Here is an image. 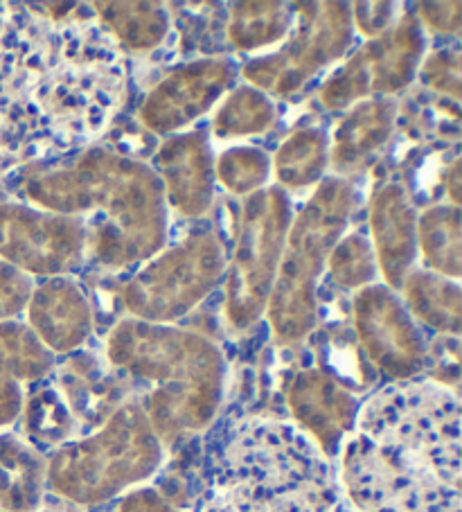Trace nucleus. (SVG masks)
<instances>
[{"instance_id":"c756f323","label":"nucleus","mask_w":462,"mask_h":512,"mask_svg":"<svg viewBox=\"0 0 462 512\" xmlns=\"http://www.w3.org/2000/svg\"><path fill=\"white\" fill-rule=\"evenodd\" d=\"M271 172V161L262 149L233 147L226 149L217 161V176L221 185L233 194H248L262 190Z\"/></svg>"},{"instance_id":"473e14b6","label":"nucleus","mask_w":462,"mask_h":512,"mask_svg":"<svg viewBox=\"0 0 462 512\" xmlns=\"http://www.w3.org/2000/svg\"><path fill=\"white\" fill-rule=\"evenodd\" d=\"M395 3H357L352 5V23L366 37L375 39L395 25Z\"/></svg>"},{"instance_id":"f704fd0d","label":"nucleus","mask_w":462,"mask_h":512,"mask_svg":"<svg viewBox=\"0 0 462 512\" xmlns=\"http://www.w3.org/2000/svg\"><path fill=\"white\" fill-rule=\"evenodd\" d=\"M118 512H179L174 506H170L161 494L156 490L142 488L133 490L127 497L120 501Z\"/></svg>"},{"instance_id":"7ed1b4c3","label":"nucleus","mask_w":462,"mask_h":512,"mask_svg":"<svg viewBox=\"0 0 462 512\" xmlns=\"http://www.w3.org/2000/svg\"><path fill=\"white\" fill-rule=\"evenodd\" d=\"M25 199L41 210L79 217L86 258L104 269H127L163 251L167 201L154 167L109 147H88L73 163L28 172Z\"/></svg>"},{"instance_id":"9b49d317","label":"nucleus","mask_w":462,"mask_h":512,"mask_svg":"<svg viewBox=\"0 0 462 512\" xmlns=\"http://www.w3.org/2000/svg\"><path fill=\"white\" fill-rule=\"evenodd\" d=\"M426 52L422 23L402 14L393 28L370 39L341 70L327 79L321 102L327 109H345L352 102L393 95L413 82Z\"/></svg>"},{"instance_id":"2f4dec72","label":"nucleus","mask_w":462,"mask_h":512,"mask_svg":"<svg viewBox=\"0 0 462 512\" xmlns=\"http://www.w3.org/2000/svg\"><path fill=\"white\" fill-rule=\"evenodd\" d=\"M32 291V276L0 260V323L14 321L28 310Z\"/></svg>"},{"instance_id":"e433bc0d","label":"nucleus","mask_w":462,"mask_h":512,"mask_svg":"<svg viewBox=\"0 0 462 512\" xmlns=\"http://www.w3.org/2000/svg\"><path fill=\"white\" fill-rule=\"evenodd\" d=\"M0 197H3V183H0Z\"/></svg>"},{"instance_id":"1a4fd4ad","label":"nucleus","mask_w":462,"mask_h":512,"mask_svg":"<svg viewBox=\"0 0 462 512\" xmlns=\"http://www.w3.org/2000/svg\"><path fill=\"white\" fill-rule=\"evenodd\" d=\"M226 273L215 233L197 231L145 264L127 287L124 305L138 321L167 325L190 314Z\"/></svg>"},{"instance_id":"a211bd4d","label":"nucleus","mask_w":462,"mask_h":512,"mask_svg":"<svg viewBox=\"0 0 462 512\" xmlns=\"http://www.w3.org/2000/svg\"><path fill=\"white\" fill-rule=\"evenodd\" d=\"M28 328L50 352H73L93 330V312L84 289L66 276L46 278L28 303Z\"/></svg>"},{"instance_id":"423d86ee","label":"nucleus","mask_w":462,"mask_h":512,"mask_svg":"<svg viewBox=\"0 0 462 512\" xmlns=\"http://www.w3.org/2000/svg\"><path fill=\"white\" fill-rule=\"evenodd\" d=\"M354 206L357 194L352 183L341 176H330L318 183L316 192L291 222L266 305L278 343H298L316 328L318 280L348 228Z\"/></svg>"},{"instance_id":"2eb2a0df","label":"nucleus","mask_w":462,"mask_h":512,"mask_svg":"<svg viewBox=\"0 0 462 512\" xmlns=\"http://www.w3.org/2000/svg\"><path fill=\"white\" fill-rule=\"evenodd\" d=\"M289 409L300 425L298 429L332 458L352 431L359 404L339 379L309 368L298 373L289 386Z\"/></svg>"},{"instance_id":"7c9ffc66","label":"nucleus","mask_w":462,"mask_h":512,"mask_svg":"<svg viewBox=\"0 0 462 512\" xmlns=\"http://www.w3.org/2000/svg\"><path fill=\"white\" fill-rule=\"evenodd\" d=\"M422 82L444 95H451V102L460 100V48L449 46L431 52L422 64Z\"/></svg>"},{"instance_id":"aec40b11","label":"nucleus","mask_w":462,"mask_h":512,"mask_svg":"<svg viewBox=\"0 0 462 512\" xmlns=\"http://www.w3.org/2000/svg\"><path fill=\"white\" fill-rule=\"evenodd\" d=\"M397 111V102L390 97H372L345 113L334 127L330 145V163L341 179L366 170L372 156L393 136Z\"/></svg>"},{"instance_id":"393cba45","label":"nucleus","mask_w":462,"mask_h":512,"mask_svg":"<svg viewBox=\"0 0 462 512\" xmlns=\"http://www.w3.org/2000/svg\"><path fill=\"white\" fill-rule=\"evenodd\" d=\"M417 249L431 271L460 278V206H433L417 219Z\"/></svg>"},{"instance_id":"0eeeda50","label":"nucleus","mask_w":462,"mask_h":512,"mask_svg":"<svg viewBox=\"0 0 462 512\" xmlns=\"http://www.w3.org/2000/svg\"><path fill=\"white\" fill-rule=\"evenodd\" d=\"M163 458V440L151 427L145 404L124 402L91 436L52 454L48 485L61 497L95 506L147 481Z\"/></svg>"},{"instance_id":"cd10ccee","label":"nucleus","mask_w":462,"mask_h":512,"mask_svg":"<svg viewBox=\"0 0 462 512\" xmlns=\"http://www.w3.org/2000/svg\"><path fill=\"white\" fill-rule=\"evenodd\" d=\"M275 107L269 95L253 86H239L221 104L212 134L217 138H242L264 134L273 125Z\"/></svg>"},{"instance_id":"a878e982","label":"nucleus","mask_w":462,"mask_h":512,"mask_svg":"<svg viewBox=\"0 0 462 512\" xmlns=\"http://www.w3.org/2000/svg\"><path fill=\"white\" fill-rule=\"evenodd\" d=\"M275 176L284 188H307L323 179L330 165V140L321 129H298L275 154Z\"/></svg>"},{"instance_id":"f8f14e48","label":"nucleus","mask_w":462,"mask_h":512,"mask_svg":"<svg viewBox=\"0 0 462 512\" xmlns=\"http://www.w3.org/2000/svg\"><path fill=\"white\" fill-rule=\"evenodd\" d=\"M0 260L28 276H66L86 260L82 219L0 203Z\"/></svg>"},{"instance_id":"20e7f679","label":"nucleus","mask_w":462,"mask_h":512,"mask_svg":"<svg viewBox=\"0 0 462 512\" xmlns=\"http://www.w3.org/2000/svg\"><path fill=\"white\" fill-rule=\"evenodd\" d=\"M336 503L330 458L305 431L248 418L217 449L203 512H334Z\"/></svg>"},{"instance_id":"412c9836","label":"nucleus","mask_w":462,"mask_h":512,"mask_svg":"<svg viewBox=\"0 0 462 512\" xmlns=\"http://www.w3.org/2000/svg\"><path fill=\"white\" fill-rule=\"evenodd\" d=\"M48 485V461L28 440L0 434V508L32 512Z\"/></svg>"},{"instance_id":"72a5a7b5","label":"nucleus","mask_w":462,"mask_h":512,"mask_svg":"<svg viewBox=\"0 0 462 512\" xmlns=\"http://www.w3.org/2000/svg\"><path fill=\"white\" fill-rule=\"evenodd\" d=\"M462 3H422L420 19L435 32L458 34L462 25Z\"/></svg>"},{"instance_id":"c85d7f7f","label":"nucleus","mask_w":462,"mask_h":512,"mask_svg":"<svg viewBox=\"0 0 462 512\" xmlns=\"http://www.w3.org/2000/svg\"><path fill=\"white\" fill-rule=\"evenodd\" d=\"M330 273L334 285L343 289H363L375 285L379 273L375 249L366 237L354 233L343 237L330 253Z\"/></svg>"},{"instance_id":"4be33fe9","label":"nucleus","mask_w":462,"mask_h":512,"mask_svg":"<svg viewBox=\"0 0 462 512\" xmlns=\"http://www.w3.org/2000/svg\"><path fill=\"white\" fill-rule=\"evenodd\" d=\"M406 307L413 319H420L435 332L460 334V285L458 280L440 276L435 271H411L404 280Z\"/></svg>"},{"instance_id":"c9c22d12","label":"nucleus","mask_w":462,"mask_h":512,"mask_svg":"<svg viewBox=\"0 0 462 512\" xmlns=\"http://www.w3.org/2000/svg\"><path fill=\"white\" fill-rule=\"evenodd\" d=\"M447 185H449V194H451L453 206H458V203H460V158H456V161H453L451 167H449Z\"/></svg>"},{"instance_id":"dca6fc26","label":"nucleus","mask_w":462,"mask_h":512,"mask_svg":"<svg viewBox=\"0 0 462 512\" xmlns=\"http://www.w3.org/2000/svg\"><path fill=\"white\" fill-rule=\"evenodd\" d=\"M165 201L183 217H203L215 197V156L203 134H179L165 140L156 154Z\"/></svg>"},{"instance_id":"39448f33","label":"nucleus","mask_w":462,"mask_h":512,"mask_svg":"<svg viewBox=\"0 0 462 512\" xmlns=\"http://www.w3.org/2000/svg\"><path fill=\"white\" fill-rule=\"evenodd\" d=\"M106 357L113 368L149 384L145 413L163 443L206 429L217 416L226 361L201 334L127 319L109 334Z\"/></svg>"},{"instance_id":"6e6552de","label":"nucleus","mask_w":462,"mask_h":512,"mask_svg":"<svg viewBox=\"0 0 462 512\" xmlns=\"http://www.w3.org/2000/svg\"><path fill=\"white\" fill-rule=\"evenodd\" d=\"M289 226L291 203L278 185L246 199L226 278V319L233 328L248 330L269 305Z\"/></svg>"},{"instance_id":"9d476101","label":"nucleus","mask_w":462,"mask_h":512,"mask_svg":"<svg viewBox=\"0 0 462 512\" xmlns=\"http://www.w3.org/2000/svg\"><path fill=\"white\" fill-rule=\"evenodd\" d=\"M298 10L296 25H291L282 48L273 55L251 59L242 68V75L264 95L298 91L352 46V5L305 3L298 5Z\"/></svg>"},{"instance_id":"5701e85b","label":"nucleus","mask_w":462,"mask_h":512,"mask_svg":"<svg viewBox=\"0 0 462 512\" xmlns=\"http://www.w3.org/2000/svg\"><path fill=\"white\" fill-rule=\"evenodd\" d=\"M95 10L111 39L133 52L158 48L170 32V14L158 3H95Z\"/></svg>"},{"instance_id":"bb28decb","label":"nucleus","mask_w":462,"mask_h":512,"mask_svg":"<svg viewBox=\"0 0 462 512\" xmlns=\"http://www.w3.org/2000/svg\"><path fill=\"white\" fill-rule=\"evenodd\" d=\"M293 12L284 3H237L230 12L228 39L239 50H257L287 37Z\"/></svg>"},{"instance_id":"f03ea898","label":"nucleus","mask_w":462,"mask_h":512,"mask_svg":"<svg viewBox=\"0 0 462 512\" xmlns=\"http://www.w3.org/2000/svg\"><path fill=\"white\" fill-rule=\"evenodd\" d=\"M339 452L341 483L361 512H462L460 400L447 386H384Z\"/></svg>"},{"instance_id":"4468645a","label":"nucleus","mask_w":462,"mask_h":512,"mask_svg":"<svg viewBox=\"0 0 462 512\" xmlns=\"http://www.w3.org/2000/svg\"><path fill=\"white\" fill-rule=\"evenodd\" d=\"M237 68L230 59L190 61L161 79L142 102L140 122L154 134H176L212 109L235 84Z\"/></svg>"},{"instance_id":"6ab92c4d","label":"nucleus","mask_w":462,"mask_h":512,"mask_svg":"<svg viewBox=\"0 0 462 512\" xmlns=\"http://www.w3.org/2000/svg\"><path fill=\"white\" fill-rule=\"evenodd\" d=\"M50 370L52 352L28 325L0 323V429L21 416L30 384L41 382Z\"/></svg>"},{"instance_id":"b1692460","label":"nucleus","mask_w":462,"mask_h":512,"mask_svg":"<svg viewBox=\"0 0 462 512\" xmlns=\"http://www.w3.org/2000/svg\"><path fill=\"white\" fill-rule=\"evenodd\" d=\"M25 434L28 443L37 447H64L73 443L79 434V422L70 411L66 397L61 395L57 384L39 386L28 393L23 404Z\"/></svg>"},{"instance_id":"f3484780","label":"nucleus","mask_w":462,"mask_h":512,"mask_svg":"<svg viewBox=\"0 0 462 512\" xmlns=\"http://www.w3.org/2000/svg\"><path fill=\"white\" fill-rule=\"evenodd\" d=\"M370 231L377 267L388 289H402L417 260V215L402 183H386L370 201Z\"/></svg>"},{"instance_id":"f257e3e1","label":"nucleus","mask_w":462,"mask_h":512,"mask_svg":"<svg viewBox=\"0 0 462 512\" xmlns=\"http://www.w3.org/2000/svg\"><path fill=\"white\" fill-rule=\"evenodd\" d=\"M127 95V61L100 23L0 7V152L50 158L91 143Z\"/></svg>"},{"instance_id":"ddd939ff","label":"nucleus","mask_w":462,"mask_h":512,"mask_svg":"<svg viewBox=\"0 0 462 512\" xmlns=\"http://www.w3.org/2000/svg\"><path fill=\"white\" fill-rule=\"evenodd\" d=\"M354 330L381 373L406 382L424 370L429 346L420 325L393 289L386 285L359 289L354 298Z\"/></svg>"}]
</instances>
